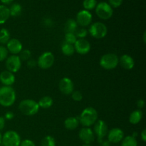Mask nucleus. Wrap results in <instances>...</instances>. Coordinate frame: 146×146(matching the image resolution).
Returning a JSON list of instances; mask_svg holds the SVG:
<instances>
[{
  "instance_id": "1",
  "label": "nucleus",
  "mask_w": 146,
  "mask_h": 146,
  "mask_svg": "<svg viewBox=\"0 0 146 146\" xmlns=\"http://www.w3.org/2000/svg\"><path fill=\"white\" fill-rule=\"evenodd\" d=\"M98 112L95 108L93 107H87L83 110L81 115L78 117V120L83 126L90 128L98 121Z\"/></svg>"
},
{
  "instance_id": "2",
  "label": "nucleus",
  "mask_w": 146,
  "mask_h": 146,
  "mask_svg": "<svg viewBox=\"0 0 146 146\" xmlns=\"http://www.w3.org/2000/svg\"><path fill=\"white\" fill-rule=\"evenodd\" d=\"M16 92L11 86L0 87V105L4 107H10L16 101Z\"/></svg>"
},
{
  "instance_id": "3",
  "label": "nucleus",
  "mask_w": 146,
  "mask_h": 146,
  "mask_svg": "<svg viewBox=\"0 0 146 146\" xmlns=\"http://www.w3.org/2000/svg\"><path fill=\"white\" fill-rule=\"evenodd\" d=\"M38 102L32 99H24L19 104V109L20 112L27 116H31L39 111Z\"/></svg>"
},
{
  "instance_id": "4",
  "label": "nucleus",
  "mask_w": 146,
  "mask_h": 146,
  "mask_svg": "<svg viewBox=\"0 0 146 146\" xmlns=\"http://www.w3.org/2000/svg\"><path fill=\"white\" fill-rule=\"evenodd\" d=\"M119 64V58L113 53L106 54L100 59V65L106 70H113Z\"/></svg>"
},
{
  "instance_id": "5",
  "label": "nucleus",
  "mask_w": 146,
  "mask_h": 146,
  "mask_svg": "<svg viewBox=\"0 0 146 146\" xmlns=\"http://www.w3.org/2000/svg\"><path fill=\"white\" fill-rule=\"evenodd\" d=\"M88 31L92 37L96 39H101L106 36L108 33V28L105 24L97 21L90 25Z\"/></svg>"
},
{
  "instance_id": "6",
  "label": "nucleus",
  "mask_w": 146,
  "mask_h": 146,
  "mask_svg": "<svg viewBox=\"0 0 146 146\" xmlns=\"http://www.w3.org/2000/svg\"><path fill=\"white\" fill-rule=\"evenodd\" d=\"M96 14L98 18L102 20H108L112 17L113 14V9L112 7L108 4V3L105 1L97 4L96 7Z\"/></svg>"
},
{
  "instance_id": "7",
  "label": "nucleus",
  "mask_w": 146,
  "mask_h": 146,
  "mask_svg": "<svg viewBox=\"0 0 146 146\" xmlns=\"http://www.w3.org/2000/svg\"><path fill=\"white\" fill-rule=\"evenodd\" d=\"M21 138L17 132L14 131H8L2 135L1 144L4 146H19Z\"/></svg>"
},
{
  "instance_id": "8",
  "label": "nucleus",
  "mask_w": 146,
  "mask_h": 146,
  "mask_svg": "<svg viewBox=\"0 0 146 146\" xmlns=\"http://www.w3.org/2000/svg\"><path fill=\"white\" fill-rule=\"evenodd\" d=\"M55 62V56L53 53L46 51L38 57L37 60V66L41 69H48L54 65Z\"/></svg>"
},
{
  "instance_id": "9",
  "label": "nucleus",
  "mask_w": 146,
  "mask_h": 146,
  "mask_svg": "<svg viewBox=\"0 0 146 146\" xmlns=\"http://www.w3.org/2000/svg\"><path fill=\"white\" fill-rule=\"evenodd\" d=\"M94 133L98 138V143H101L107 135L108 132V128L106 123L103 120H98L94 124Z\"/></svg>"
},
{
  "instance_id": "10",
  "label": "nucleus",
  "mask_w": 146,
  "mask_h": 146,
  "mask_svg": "<svg viewBox=\"0 0 146 146\" xmlns=\"http://www.w3.org/2000/svg\"><path fill=\"white\" fill-rule=\"evenodd\" d=\"M5 66L7 71L14 74L19 71L21 68V61L19 56L11 55L7 57L6 59Z\"/></svg>"
},
{
  "instance_id": "11",
  "label": "nucleus",
  "mask_w": 146,
  "mask_h": 146,
  "mask_svg": "<svg viewBox=\"0 0 146 146\" xmlns=\"http://www.w3.org/2000/svg\"><path fill=\"white\" fill-rule=\"evenodd\" d=\"M93 20L92 14L90 11L87 10H81L76 15V21L77 24L79 25L81 27H88L91 24Z\"/></svg>"
},
{
  "instance_id": "12",
  "label": "nucleus",
  "mask_w": 146,
  "mask_h": 146,
  "mask_svg": "<svg viewBox=\"0 0 146 146\" xmlns=\"http://www.w3.org/2000/svg\"><path fill=\"white\" fill-rule=\"evenodd\" d=\"M58 88L64 95H71L74 91V83L69 78L64 77L60 80L58 83Z\"/></svg>"
},
{
  "instance_id": "13",
  "label": "nucleus",
  "mask_w": 146,
  "mask_h": 146,
  "mask_svg": "<svg viewBox=\"0 0 146 146\" xmlns=\"http://www.w3.org/2000/svg\"><path fill=\"white\" fill-rule=\"evenodd\" d=\"M78 136L80 140L84 143V144H88L90 145L95 140V134L92 129L88 127H84L81 128L78 133Z\"/></svg>"
},
{
  "instance_id": "14",
  "label": "nucleus",
  "mask_w": 146,
  "mask_h": 146,
  "mask_svg": "<svg viewBox=\"0 0 146 146\" xmlns=\"http://www.w3.org/2000/svg\"><path fill=\"white\" fill-rule=\"evenodd\" d=\"M74 46L75 51L81 55L88 54L91 50V44L85 38H78Z\"/></svg>"
},
{
  "instance_id": "15",
  "label": "nucleus",
  "mask_w": 146,
  "mask_h": 146,
  "mask_svg": "<svg viewBox=\"0 0 146 146\" xmlns=\"http://www.w3.org/2000/svg\"><path fill=\"white\" fill-rule=\"evenodd\" d=\"M107 136H108L107 140L111 143H118L123 139L124 133L121 128H114L108 131Z\"/></svg>"
},
{
  "instance_id": "16",
  "label": "nucleus",
  "mask_w": 146,
  "mask_h": 146,
  "mask_svg": "<svg viewBox=\"0 0 146 146\" xmlns=\"http://www.w3.org/2000/svg\"><path fill=\"white\" fill-rule=\"evenodd\" d=\"M7 49L12 55H17L19 54L23 49L22 43L17 38H10L9 41L6 44Z\"/></svg>"
},
{
  "instance_id": "17",
  "label": "nucleus",
  "mask_w": 146,
  "mask_h": 146,
  "mask_svg": "<svg viewBox=\"0 0 146 146\" xmlns=\"http://www.w3.org/2000/svg\"><path fill=\"white\" fill-rule=\"evenodd\" d=\"M15 80L14 74L7 70L1 71L0 74V82L6 86H11L15 82Z\"/></svg>"
},
{
  "instance_id": "18",
  "label": "nucleus",
  "mask_w": 146,
  "mask_h": 146,
  "mask_svg": "<svg viewBox=\"0 0 146 146\" xmlns=\"http://www.w3.org/2000/svg\"><path fill=\"white\" fill-rule=\"evenodd\" d=\"M119 64L125 70H131L135 66V61L131 56L123 54L119 58Z\"/></svg>"
},
{
  "instance_id": "19",
  "label": "nucleus",
  "mask_w": 146,
  "mask_h": 146,
  "mask_svg": "<svg viewBox=\"0 0 146 146\" xmlns=\"http://www.w3.org/2000/svg\"><path fill=\"white\" fill-rule=\"evenodd\" d=\"M64 127L66 128L67 130L69 131H74L76 130L79 125V120H78V117L75 116H71L67 118L64 121Z\"/></svg>"
},
{
  "instance_id": "20",
  "label": "nucleus",
  "mask_w": 146,
  "mask_h": 146,
  "mask_svg": "<svg viewBox=\"0 0 146 146\" xmlns=\"http://www.w3.org/2000/svg\"><path fill=\"white\" fill-rule=\"evenodd\" d=\"M143 118V112L141 110L138 109L133 111L129 115V122L133 125L139 123Z\"/></svg>"
},
{
  "instance_id": "21",
  "label": "nucleus",
  "mask_w": 146,
  "mask_h": 146,
  "mask_svg": "<svg viewBox=\"0 0 146 146\" xmlns=\"http://www.w3.org/2000/svg\"><path fill=\"white\" fill-rule=\"evenodd\" d=\"M53 104H54L53 98L51 96H43L42 98H40L38 102L39 108H44V109H48V108H51L53 106Z\"/></svg>"
},
{
  "instance_id": "22",
  "label": "nucleus",
  "mask_w": 146,
  "mask_h": 146,
  "mask_svg": "<svg viewBox=\"0 0 146 146\" xmlns=\"http://www.w3.org/2000/svg\"><path fill=\"white\" fill-rule=\"evenodd\" d=\"M9 9L5 5H0V25L4 24L9 19Z\"/></svg>"
},
{
  "instance_id": "23",
  "label": "nucleus",
  "mask_w": 146,
  "mask_h": 146,
  "mask_svg": "<svg viewBox=\"0 0 146 146\" xmlns=\"http://www.w3.org/2000/svg\"><path fill=\"white\" fill-rule=\"evenodd\" d=\"M61 51L66 56H71L76 52L74 46L73 44L65 42V41L61 45Z\"/></svg>"
},
{
  "instance_id": "24",
  "label": "nucleus",
  "mask_w": 146,
  "mask_h": 146,
  "mask_svg": "<svg viewBox=\"0 0 146 146\" xmlns=\"http://www.w3.org/2000/svg\"><path fill=\"white\" fill-rule=\"evenodd\" d=\"M78 29V24L75 19H69L66 21L65 24V31L66 33H74L75 34L76 31Z\"/></svg>"
},
{
  "instance_id": "25",
  "label": "nucleus",
  "mask_w": 146,
  "mask_h": 146,
  "mask_svg": "<svg viewBox=\"0 0 146 146\" xmlns=\"http://www.w3.org/2000/svg\"><path fill=\"white\" fill-rule=\"evenodd\" d=\"M9 9L10 16L14 17H19L21 14V11H22V7L21 6V4H18V3L12 4L10 8Z\"/></svg>"
},
{
  "instance_id": "26",
  "label": "nucleus",
  "mask_w": 146,
  "mask_h": 146,
  "mask_svg": "<svg viewBox=\"0 0 146 146\" xmlns=\"http://www.w3.org/2000/svg\"><path fill=\"white\" fill-rule=\"evenodd\" d=\"M10 40V33L8 29L2 28L0 29V44L6 45Z\"/></svg>"
},
{
  "instance_id": "27",
  "label": "nucleus",
  "mask_w": 146,
  "mask_h": 146,
  "mask_svg": "<svg viewBox=\"0 0 146 146\" xmlns=\"http://www.w3.org/2000/svg\"><path fill=\"white\" fill-rule=\"evenodd\" d=\"M121 146H138V141L132 135H128L122 140Z\"/></svg>"
},
{
  "instance_id": "28",
  "label": "nucleus",
  "mask_w": 146,
  "mask_h": 146,
  "mask_svg": "<svg viewBox=\"0 0 146 146\" xmlns=\"http://www.w3.org/2000/svg\"><path fill=\"white\" fill-rule=\"evenodd\" d=\"M97 5L96 0H84L83 2V6L85 10L87 11H91L94 9Z\"/></svg>"
},
{
  "instance_id": "29",
  "label": "nucleus",
  "mask_w": 146,
  "mask_h": 146,
  "mask_svg": "<svg viewBox=\"0 0 146 146\" xmlns=\"http://www.w3.org/2000/svg\"><path fill=\"white\" fill-rule=\"evenodd\" d=\"M41 146H56V141L51 135H46L42 139Z\"/></svg>"
},
{
  "instance_id": "30",
  "label": "nucleus",
  "mask_w": 146,
  "mask_h": 146,
  "mask_svg": "<svg viewBox=\"0 0 146 146\" xmlns=\"http://www.w3.org/2000/svg\"><path fill=\"white\" fill-rule=\"evenodd\" d=\"M64 38H65V42L68 43L70 44H73L74 45V44L76 43V41H77V37L75 35L74 33H66L65 36H64Z\"/></svg>"
},
{
  "instance_id": "31",
  "label": "nucleus",
  "mask_w": 146,
  "mask_h": 146,
  "mask_svg": "<svg viewBox=\"0 0 146 146\" xmlns=\"http://www.w3.org/2000/svg\"><path fill=\"white\" fill-rule=\"evenodd\" d=\"M88 30L84 27L78 28L75 32V35L76 36L77 38H85V37L88 35Z\"/></svg>"
},
{
  "instance_id": "32",
  "label": "nucleus",
  "mask_w": 146,
  "mask_h": 146,
  "mask_svg": "<svg viewBox=\"0 0 146 146\" xmlns=\"http://www.w3.org/2000/svg\"><path fill=\"white\" fill-rule=\"evenodd\" d=\"M31 52L29 49H22V51L19 53V58L21 61H28L29 59L31 58Z\"/></svg>"
},
{
  "instance_id": "33",
  "label": "nucleus",
  "mask_w": 146,
  "mask_h": 146,
  "mask_svg": "<svg viewBox=\"0 0 146 146\" xmlns=\"http://www.w3.org/2000/svg\"><path fill=\"white\" fill-rule=\"evenodd\" d=\"M9 51L5 46L0 45V62L4 61L8 57Z\"/></svg>"
},
{
  "instance_id": "34",
  "label": "nucleus",
  "mask_w": 146,
  "mask_h": 146,
  "mask_svg": "<svg viewBox=\"0 0 146 146\" xmlns=\"http://www.w3.org/2000/svg\"><path fill=\"white\" fill-rule=\"evenodd\" d=\"M71 95V98L76 102H80L83 99V94L80 91H74Z\"/></svg>"
},
{
  "instance_id": "35",
  "label": "nucleus",
  "mask_w": 146,
  "mask_h": 146,
  "mask_svg": "<svg viewBox=\"0 0 146 146\" xmlns=\"http://www.w3.org/2000/svg\"><path fill=\"white\" fill-rule=\"evenodd\" d=\"M123 0H108V4L112 8H118L122 4Z\"/></svg>"
},
{
  "instance_id": "36",
  "label": "nucleus",
  "mask_w": 146,
  "mask_h": 146,
  "mask_svg": "<svg viewBox=\"0 0 146 146\" xmlns=\"http://www.w3.org/2000/svg\"><path fill=\"white\" fill-rule=\"evenodd\" d=\"M19 146H36L34 141L29 139H25L24 141H21Z\"/></svg>"
},
{
  "instance_id": "37",
  "label": "nucleus",
  "mask_w": 146,
  "mask_h": 146,
  "mask_svg": "<svg viewBox=\"0 0 146 146\" xmlns=\"http://www.w3.org/2000/svg\"><path fill=\"white\" fill-rule=\"evenodd\" d=\"M27 66L30 68H35L37 66V61H36L34 58H30L27 61Z\"/></svg>"
},
{
  "instance_id": "38",
  "label": "nucleus",
  "mask_w": 146,
  "mask_h": 146,
  "mask_svg": "<svg viewBox=\"0 0 146 146\" xmlns=\"http://www.w3.org/2000/svg\"><path fill=\"white\" fill-rule=\"evenodd\" d=\"M14 117V113L11 112V111H8V112L6 113L5 115H4V118L5 120H12Z\"/></svg>"
},
{
  "instance_id": "39",
  "label": "nucleus",
  "mask_w": 146,
  "mask_h": 146,
  "mask_svg": "<svg viewBox=\"0 0 146 146\" xmlns=\"http://www.w3.org/2000/svg\"><path fill=\"white\" fill-rule=\"evenodd\" d=\"M6 120L4 116H0V131H2L5 127Z\"/></svg>"
},
{
  "instance_id": "40",
  "label": "nucleus",
  "mask_w": 146,
  "mask_h": 146,
  "mask_svg": "<svg viewBox=\"0 0 146 146\" xmlns=\"http://www.w3.org/2000/svg\"><path fill=\"white\" fill-rule=\"evenodd\" d=\"M137 106L138 107V108H140V110L141 108H143L145 106V101L143 99H139L137 101Z\"/></svg>"
},
{
  "instance_id": "41",
  "label": "nucleus",
  "mask_w": 146,
  "mask_h": 146,
  "mask_svg": "<svg viewBox=\"0 0 146 146\" xmlns=\"http://www.w3.org/2000/svg\"><path fill=\"white\" fill-rule=\"evenodd\" d=\"M99 146H111V143L108 140H103L101 143H99Z\"/></svg>"
},
{
  "instance_id": "42",
  "label": "nucleus",
  "mask_w": 146,
  "mask_h": 146,
  "mask_svg": "<svg viewBox=\"0 0 146 146\" xmlns=\"http://www.w3.org/2000/svg\"><path fill=\"white\" fill-rule=\"evenodd\" d=\"M141 137L142 141H143V142H145L146 141V130L145 129L143 130V131L141 133Z\"/></svg>"
},
{
  "instance_id": "43",
  "label": "nucleus",
  "mask_w": 146,
  "mask_h": 146,
  "mask_svg": "<svg viewBox=\"0 0 146 146\" xmlns=\"http://www.w3.org/2000/svg\"><path fill=\"white\" fill-rule=\"evenodd\" d=\"M1 2L2 3L3 5H8V4H11L14 1V0H0Z\"/></svg>"
},
{
  "instance_id": "44",
  "label": "nucleus",
  "mask_w": 146,
  "mask_h": 146,
  "mask_svg": "<svg viewBox=\"0 0 146 146\" xmlns=\"http://www.w3.org/2000/svg\"><path fill=\"white\" fill-rule=\"evenodd\" d=\"M44 24H45L46 25L48 26V27H51V24H52V21H51L50 19H47L45 20V22H44Z\"/></svg>"
},
{
  "instance_id": "45",
  "label": "nucleus",
  "mask_w": 146,
  "mask_h": 146,
  "mask_svg": "<svg viewBox=\"0 0 146 146\" xmlns=\"http://www.w3.org/2000/svg\"><path fill=\"white\" fill-rule=\"evenodd\" d=\"M143 41L144 43L146 42V31L143 33Z\"/></svg>"
},
{
  "instance_id": "46",
  "label": "nucleus",
  "mask_w": 146,
  "mask_h": 146,
  "mask_svg": "<svg viewBox=\"0 0 146 146\" xmlns=\"http://www.w3.org/2000/svg\"><path fill=\"white\" fill-rule=\"evenodd\" d=\"M1 139H2V134L1 133V131H0V145H1Z\"/></svg>"
},
{
  "instance_id": "47",
  "label": "nucleus",
  "mask_w": 146,
  "mask_h": 146,
  "mask_svg": "<svg viewBox=\"0 0 146 146\" xmlns=\"http://www.w3.org/2000/svg\"><path fill=\"white\" fill-rule=\"evenodd\" d=\"M82 146H91V145H88V144H84V145H83Z\"/></svg>"
}]
</instances>
